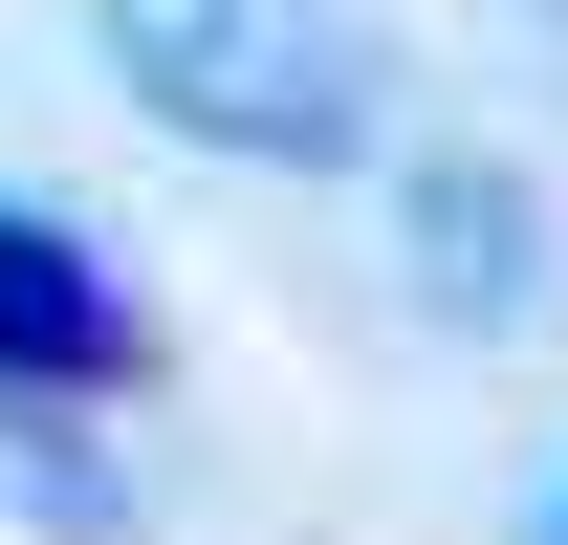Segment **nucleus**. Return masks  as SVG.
<instances>
[{
    "label": "nucleus",
    "instance_id": "nucleus-1",
    "mask_svg": "<svg viewBox=\"0 0 568 545\" xmlns=\"http://www.w3.org/2000/svg\"><path fill=\"white\" fill-rule=\"evenodd\" d=\"M88 44L132 66V110L175 153H241V175H328L394 110V44L351 0H88Z\"/></svg>",
    "mask_w": 568,
    "mask_h": 545
},
{
    "label": "nucleus",
    "instance_id": "nucleus-2",
    "mask_svg": "<svg viewBox=\"0 0 568 545\" xmlns=\"http://www.w3.org/2000/svg\"><path fill=\"white\" fill-rule=\"evenodd\" d=\"M132 284L88 263L44 197H0V393H132Z\"/></svg>",
    "mask_w": 568,
    "mask_h": 545
},
{
    "label": "nucleus",
    "instance_id": "nucleus-3",
    "mask_svg": "<svg viewBox=\"0 0 568 545\" xmlns=\"http://www.w3.org/2000/svg\"><path fill=\"white\" fill-rule=\"evenodd\" d=\"M416 284L503 328V306H525V175H437L416 197Z\"/></svg>",
    "mask_w": 568,
    "mask_h": 545
},
{
    "label": "nucleus",
    "instance_id": "nucleus-4",
    "mask_svg": "<svg viewBox=\"0 0 568 545\" xmlns=\"http://www.w3.org/2000/svg\"><path fill=\"white\" fill-rule=\"evenodd\" d=\"M547 545H568V480H547Z\"/></svg>",
    "mask_w": 568,
    "mask_h": 545
}]
</instances>
